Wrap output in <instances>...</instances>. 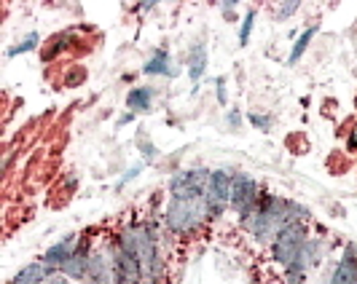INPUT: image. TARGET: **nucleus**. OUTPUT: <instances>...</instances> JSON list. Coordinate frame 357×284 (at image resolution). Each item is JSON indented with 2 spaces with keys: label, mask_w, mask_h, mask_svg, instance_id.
<instances>
[{
  "label": "nucleus",
  "mask_w": 357,
  "mask_h": 284,
  "mask_svg": "<svg viewBox=\"0 0 357 284\" xmlns=\"http://www.w3.org/2000/svg\"><path fill=\"white\" fill-rule=\"evenodd\" d=\"M210 204H207V196H172L169 204H167V231L178 233V236H188L194 233L210 217Z\"/></svg>",
  "instance_id": "obj_1"
},
{
  "label": "nucleus",
  "mask_w": 357,
  "mask_h": 284,
  "mask_svg": "<svg viewBox=\"0 0 357 284\" xmlns=\"http://www.w3.org/2000/svg\"><path fill=\"white\" fill-rule=\"evenodd\" d=\"M306 239H309V236H306L304 226H287V228H282L280 236L274 239V244H271V258H274V263H280L282 268L293 266V263L298 260V252H301Z\"/></svg>",
  "instance_id": "obj_2"
},
{
  "label": "nucleus",
  "mask_w": 357,
  "mask_h": 284,
  "mask_svg": "<svg viewBox=\"0 0 357 284\" xmlns=\"http://www.w3.org/2000/svg\"><path fill=\"white\" fill-rule=\"evenodd\" d=\"M258 201H261V196H258V182L252 178H248V175H234L231 207L236 210L239 220L250 217V214L258 210Z\"/></svg>",
  "instance_id": "obj_3"
},
{
  "label": "nucleus",
  "mask_w": 357,
  "mask_h": 284,
  "mask_svg": "<svg viewBox=\"0 0 357 284\" xmlns=\"http://www.w3.org/2000/svg\"><path fill=\"white\" fill-rule=\"evenodd\" d=\"M242 226H245V231L250 233L252 242H255L258 247H271L274 239L282 231V226H280L277 220H271L266 212H261V210H255L250 217H245Z\"/></svg>",
  "instance_id": "obj_4"
},
{
  "label": "nucleus",
  "mask_w": 357,
  "mask_h": 284,
  "mask_svg": "<svg viewBox=\"0 0 357 284\" xmlns=\"http://www.w3.org/2000/svg\"><path fill=\"white\" fill-rule=\"evenodd\" d=\"M210 178H213V172H207V169H188V172H180L172 178L169 191L172 196H204Z\"/></svg>",
  "instance_id": "obj_5"
},
{
  "label": "nucleus",
  "mask_w": 357,
  "mask_h": 284,
  "mask_svg": "<svg viewBox=\"0 0 357 284\" xmlns=\"http://www.w3.org/2000/svg\"><path fill=\"white\" fill-rule=\"evenodd\" d=\"M231 182H234L231 175H226V172H213L210 185H207V194H204L213 214H220L231 204Z\"/></svg>",
  "instance_id": "obj_6"
},
{
  "label": "nucleus",
  "mask_w": 357,
  "mask_h": 284,
  "mask_svg": "<svg viewBox=\"0 0 357 284\" xmlns=\"http://www.w3.org/2000/svg\"><path fill=\"white\" fill-rule=\"evenodd\" d=\"M325 252H328V244L322 242L320 236H309L304 242V247H301V252H298V260L293 263V268L309 274L312 268H317L325 260Z\"/></svg>",
  "instance_id": "obj_7"
},
{
  "label": "nucleus",
  "mask_w": 357,
  "mask_h": 284,
  "mask_svg": "<svg viewBox=\"0 0 357 284\" xmlns=\"http://www.w3.org/2000/svg\"><path fill=\"white\" fill-rule=\"evenodd\" d=\"M78 233H70L68 239H62V242H56L54 247L46 249V255H43V263L49 268H54V271H59V268L65 266L68 260H70L73 255H75V247H78Z\"/></svg>",
  "instance_id": "obj_8"
},
{
  "label": "nucleus",
  "mask_w": 357,
  "mask_h": 284,
  "mask_svg": "<svg viewBox=\"0 0 357 284\" xmlns=\"http://www.w3.org/2000/svg\"><path fill=\"white\" fill-rule=\"evenodd\" d=\"M328 284H357V249L347 247L339 266L333 268V274L328 276Z\"/></svg>",
  "instance_id": "obj_9"
},
{
  "label": "nucleus",
  "mask_w": 357,
  "mask_h": 284,
  "mask_svg": "<svg viewBox=\"0 0 357 284\" xmlns=\"http://www.w3.org/2000/svg\"><path fill=\"white\" fill-rule=\"evenodd\" d=\"M54 274V268H49L46 263H30L19 271L17 276L11 279V284H46V279Z\"/></svg>",
  "instance_id": "obj_10"
},
{
  "label": "nucleus",
  "mask_w": 357,
  "mask_h": 284,
  "mask_svg": "<svg viewBox=\"0 0 357 284\" xmlns=\"http://www.w3.org/2000/svg\"><path fill=\"white\" fill-rule=\"evenodd\" d=\"M126 105L132 113H148L153 107V91L148 86H140V89H132L129 97H126Z\"/></svg>",
  "instance_id": "obj_11"
},
{
  "label": "nucleus",
  "mask_w": 357,
  "mask_h": 284,
  "mask_svg": "<svg viewBox=\"0 0 357 284\" xmlns=\"http://www.w3.org/2000/svg\"><path fill=\"white\" fill-rule=\"evenodd\" d=\"M148 75H175V68H172V62H169V56H167V52H156L148 62H145L143 68Z\"/></svg>",
  "instance_id": "obj_12"
},
{
  "label": "nucleus",
  "mask_w": 357,
  "mask_h": 284,
  "mask_svg": "<svg viewBox=\"0 0 357 284\" xmlns=\"http://www.w3.org/2000/svg\"><path fill=\"white\" fill-rule=\"evenodd\" d=\"M204 68H207V52H204V46H194V52H191V65H188V75H191L194 84L202 78Z\"/></svg>",
  "instance_id": "obj_13"
},
{
  "label": "nucleus",
  "mask_w": 357,
  "mask_h": 284,
  "mask_svg": "<svg viewBox=\"0 0 357 284\" xmlns=\"http://www.w3.org/2000/svg\"><path fill=\"white\" fill-rule=\"evenodd\" d=\"M312 36H314V27H309L304 36L296 40V46H293V52H290V65H296L298 59H301V54L306 52V46H309V40H312Z\"/></svg>",
  "instance_id": "obj_14"
},
{
  "label": "nucleus",
  "mask_w": 357,
  "mask_h": 284,
  "mask_svg": "<svg viewBox=\"0 0 357 284\" xmlns=\"http://www.w3.org/2000/svg\"><path fill=\"white\" fill-rule=\"evenodd\" d=\"M36 46H38V36H36V33H33V36H27V38H24L22 43H17V46H11V49H8V56H17V54L33 52Z\"/></svg>",
  "instance_id": "obj_15"
},
{
  "label": "nucleus",
  "mask_w": 357,
  "mask_h": 284,
  "mask_svg": "<svg viewBox=\"0 0 357 284\" xmlns=\"http://www.w3.org/2000/svg\"><path fill=\"white\" fill-rule=\"evenodd\" d=\"M252 24H255V14H252V11H250V14L245 17V22H242V30H239V43H242V46H245L248 40H250Z\"/></svg>",
  "instance_id": "obj_16"
},
{
  "label": "nucleus",
  "mask_w": 357,
  "mask_h": 284,
  "mask_svg": "<svg viewBox=\"0 0 357 284\" xmlns=\"http://www.w3.org/2000/svg\"><path fill=\"white\" fill-rule=\"evenodd\" d=\"M215 86H218V102L226 105V102H229V97H226V78H218Z\"/></svg>",
  "instance_id": "obj_17"
},
{
  "label": "nucleus",
  "mask_w": 357,
  "mask_h": 284,
  "mask_svg": "<svg viewBox=\"0 0 357 284\" xmlns=\"http://www.w3.org/2000/svg\"><path fill=\"white\" fill-rule=\"evenodd\" d=\"M46 284H70V279H68L65 274H59V271H54L52 276L46 279Z\"/></svg>",
  "instance_id": "obj_18"
},
{
  "label": "nucleus",
  "mask_w": 357,
  "mask_h": 284,
  "mask_svg": "<svg viewBox=\"0 0 357 284\" xmlns=\"http://www.w3.org/2000/svg\"><path fill=\"white\" fill-rule=\"evenodd\" d=\"M250 121H252L255 126H258V129H268V118H264V116H258V113H252Z\"/></svg>",
  "instance_id": "obj_19"
},
{
  "label": "nucleus",
  "mask_w": 357,
  "mask_h": 284,
  "mask_svg": "<svg viewBox=\"0 0 357 284\" xmlns=\"http://www.w3.org/2000/svg\"><path fill=\"white\" fill-rule=\"evenodd\" d=\"M296 8H298V3H285V6H282V8H280V19L290 17V14H293V11H296Z\"/></svg>",
  "instance_id": "obj_20"
},
{
  "label": "nucleus",
  "mask_w": 357,
  "mask_h": 284,
  "mask_svg": "<svg viewBox=\"0 0 357 284\" xmlns=\"http://www.w3.org/2000/svg\"><path fill=\"white\" fill-rule=\"evenodd\" d=\"M347 148H349V150H357V126L352 129V134H349V140H347Z\"/></svg>",
  "instance_id": "obj_21"
},
{
  "label": "nucleus",
  "mask_w": 357,
  "mask_h": 284,
  "mask_svg": "<svg viewBox=\"0 0 357 284\" xmlns=\"http://www.w3.org/2000/svg\"><path fill=\"white\" fill-rule=\"evenodd\" d=\"M239 121H242V118H239V113H229V124L239 126Z\"/></svg>",
  "instance_id": "obj_22"
}]
</instances>
